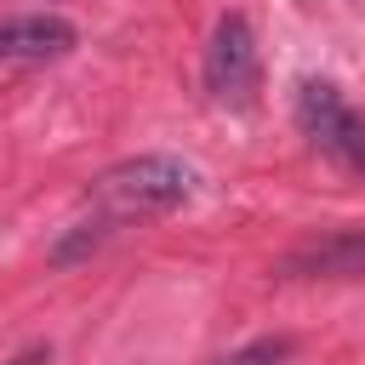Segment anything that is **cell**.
<instances>
[{"mask_svg":"<svg viewBox=\"0 0 365 365\" xmlns=\"http://www.w3.org/2000/svg\"><path fill=\"white\" fill-rule=\"evenodd\" d=\"M194 194H200V171H194L188 160H177V154H137V160H120V165H108V171L97 177V188H91V205H97V211H91L86 222H74V234L57 245V262L80 257L86 245H97V240L114 234L120 222L177 211V205H188Z\"/></svg>","mask_w":365,"mask_h":365,"instance_id":"6da1fadb","label":"cell"},{"mask_svg":"<svg viewBox=\"0 0 365 365\" xmlns=\"http://www.w3.org/2000/svg\"><path fill=\"white\" fill-rule=\"evenodd\" d=\"M297 125L319 154H331L336 165L365 177V114L331 80H302L297 86Z\"/></svg>","mask_w":365,"mask_h":365,"instance_id":"7a4b0ae2","label":"cell"},{"mask_svg":"<svg viewBox=\"0 0 365 365\" xmlns=\"http://www.w3.org/2000/svg\"><path fill=\"white\" fill-rule=\"evenodd\" d=\"M257 40H251V23L245 17H222L211 29V46H205V86L222 108H251L257 97Z\"/></svg>","mask_w":365,"mask_h":365,"instance_id":"3957f363","label":"cell"},{"mask_svg":"<svg viewBox=\"0 0 365 365\" xmlns=\"http://www.w3.org/2000/svg\"><path fill=\"white\" fill-rule=\"evenodd\" d=\"M285 279H359L365 274V228H331L302 240L297 251L279 257Z\"/></svg>","mask_w":365,"mask_h":365,"instance_id":"277c9868","label":"cell"},{"mask_svg":"<svg viewBox=\"0 0 365 365\" xmlns=\"http://www.w3.org/2000/svg\"><path fill=\"white\" fill-rule=\"evenodd\" d=\"M74 46V23L57 11H29V17H0V63H40L63 57Z\"/></svg>","mask_w":365,"mask_h":365,"instance_id":"5b68a950","label":"cell"},{"mask_svg":"<svg viewBox=\"0 0 365 365\" xmlns=\"http://www.w3.org/2000/svg\"><path fill=\"white\" fill-rule=\"evenodd\" d=\"M291 348H297L291 336H257V342H245V348H234V354H222L211 365H285Z\"/></svg>","mask_w":365,"mask_h":365,"instance_id":"8992f818","label":"cell"},{"mask_svg":"<svg viewBox=\"0 0 365 365\" xmlns=\"http://www.w3.org/2000/svg\"><path fill=\"white\" fill-rule=\"evenodd\" d=\"M6 365H46V348L34 342V348H23V354H17V359H6Z\"/></svg>","mask_w":365,"mask_h":365,"instance_id":"52a82bcc","label":"cell"}]
</instances>
